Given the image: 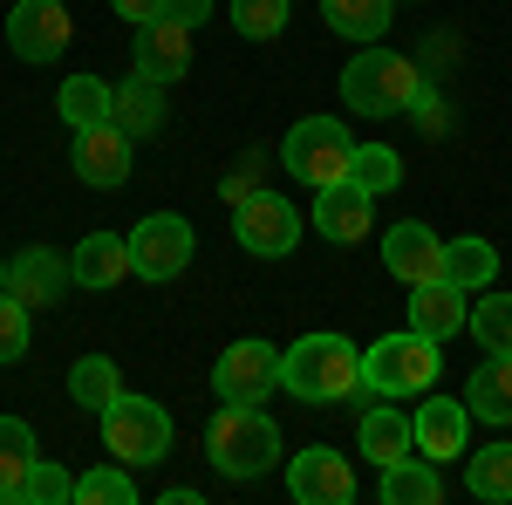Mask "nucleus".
Returning a JSON list of instances; mask_svg holds the SVG:
<instances>
[{
  "label": "nucleus",
  "mask_w": 512,
  "mask_h": 505,
  "mask_svg": "<svg viewBox=\"0 0 512 505\" xmlns=\"http://www.w3.org/2000/svg\"><path fill=\"white\" fill-rule=\"evenodd\" d=\"M280 389H294L308 410L362 396V349L349 335H301L294 349H280Z\"/></svg>",
  "instance_id": "obj_1"
},
{
  "label": "nucleus",
  "mask_w": 512,
  "mask_h": 505,
  "mask_svg": "<svg viewBox=\"0 0 512 505\" xmlns=\"http://www.w3.org/2000/svg\"><path fill=\"white\" fill-rule=\"evenodd\" d=\"M417 89H424V69H417L410 55L383 48V41H369L349 69H342V103H349L355 117H369V123L410 110V103H417Z\"/></svg>",
  "instance_id": "obj_2"
},
{
  "label": "nucleus",
  "mask_w": 512,
  "mask_h": 505,
  "mask_svg": "<svg viewBox=\"0 0 512 505\" xmlns=\"http://www.w3.org/2000/svg\"><path fill=\"white\" fill-rule=\"evenodd\" d=\"M205 458L226 471V478H267L274 458H280V424L260 403H226L205 424Z\"/></svg>",
  "instance_id": "obj_3"
},
{
  "label": "nucleus",
  "mask_w": 512,
  "mask_h": 505,
  "mask_svg": "<svg viewBox=\"0 0 512 505\" xmlns=\"http://www.w3.org/2000/svg\"><path fill=\"white\" fill-rule=\"evenodd\" d=\"M437 369H444V342L417 328L383 335L376 349H362V396H424L437 389Z\"/></svg>",
  "instance_id": "obj_4"
},
{
  "label": "nucleus",
  "mask_w": 512,
  "mask_h": 505,
  "mask_svg": "<svg viewBox=\"0 0 512 505\" xmlns=\"http://www.w3.org/2000/svg\"><path fill=\"white\" fill-rule=\"evenodd\" d=\"M96 424H103V451L117 465H164L171 458V417H164V403H151V396L117 389L96 410Z\"/></svg>",
  "instance_id": "obj_5"
},
{
  "label": "nucleus",
  "mask_w": 512,
  "mask_h": 505,
  "mask_svg": "<svg viewBox=\"0 0 512 505\" xmlns=\"http://www.w3.org/2000/svg\"><path fill=\"white\" fill-rule=\"evenodd\" d=\"M349 151H355V137L335 117H301L294 130H287V144H280V164H287L301 185L321 192V185L349 178Z\"/></svg>",
  "instance_id": "obj_6"
},
{
  "label": "nucleus",
  "mask_w": 512,
  "mask_h": 505,
  "mask_svg": "<svg viewBox=\"0 0 512 505\" xmlns=\"http://www.w3.org/2000/svg\"><path fill=\"white\" fill-rule=\"evenodd\" d=\"M123 239H130V273L151 280V287L178 280L192 267V246H198L185 212H151V219H137V233H123Z\"/></svg>",
  "instance_id": "obj_7"
},
{
  "label": "nucleus",
  "mask_w": 512,
  "mask_h": 505,
  "mask_svg": "<svg viewBox=\"0 0 512 505\" xmlns=\"http://www.w3.org/2000/svg\"><path fill=\"white\" fill-rule=\"evenodd\" d=\"M233 239L253 260H287L301 246V212L280 192H246L239 198V219H233Z\"/></svg>",
  "instance_id": "obj_8"
},
{
  "label": "nucleus",
  "mask_w": 512,
  "mask_h": 505,
  "mask_svg": "<svg viewBox=\"0 0 512 505\" xmlns=\"http://www.w3.org/2000/svg\"><path fill=\"white\" fill-rule=\"evenodd\" d=\"M212 389H219V403H267V396L280 389V355H274V342L246 335V342H233V349H219Z\"/></svg>",
  "instance_id": "obj_9"
},
{
  "label": "nucleus",
  "mask_w": 512,
  "mask_h": 505,
  "mask_svg": "<svg viewBox=\"0 0 512 505\" xmlns=\"http://www.w3.org/2000/svg\"><path fill=\"white\" fill-rule=\"evenodd\" d=\"M130 137H123L117 123H89V130H76V151H69V164H76V178L89 185V192H123L130 185Z\"/></svg>",
  "instance_id": "obj_10"
},
{
  "label": "nucleus",
  "mask_w": 512,
  "mask_h": 505,
  "mask_svg": "<svg viewBox=\"0 0 512 505\" xmlns=\"http://www.w3.org/2000/svg\"><path fill=\"white\" fill-rule=\"evenodd\" d=\"M76 35V21H69V7L62 0H21L14 14H7V48L21 55V62H55L62 48Z\"/></svg>",
  "instance_id": "obj_11"
},
{
  "label": "nucleus",
  "mask_w": 512,
  "mask_h": 505,
  "mask_svg": "<svg viewBox=\"0 0 512 505\" xmlns=\"http://www.w3.org/2000/svg\"><path fill=\"white\" fill-rule=\"evenodd\" d=\"M287 492H294L301 505H349L355 499V471H349L342 451L315 444V451L287 458Z\"/></svg>",
  "instance_id": "obj_12"
},
{
  "label": "nucleus",
  "mask_w": 512,
  "mask_h": 505,
  "mask_svg": "<svg viewBox=\"0 0 512 505\" xmlns=\"http://www.w3.org/2000/svg\"><path fill=\"white\" fill-rule=\"evenodd\" d=\"M185 69H192V28H185V21H171V14L137 21V76L171 89Z\"/></svg>",
  "instance_id": "obj_13"
},
{
  "label": "nucleus",
  "mask_w": 512,
  "mask_h": 505,
  "mask_svg": "<svg viewBox=\"0 0 512 505\" xmlns=\"http://www.w3.org/2000/svg\"><path fill=\"white\" fill-rule=\"evenodd\" d=\"M69 280H76V273H69V260H62V253H48V246H28V253H14V260H7V294H14L28 314H35V308H55Z\"/></svg>",
  "instance_id": "obj_14"
},
{
  "label": "nucleus",
  "mask_w": 512,
  "mask_h": 505,
  "mask_svg": "<svg viewBox=\"0 0 512 505\" xmlns=\"http://www.w3.org/2000/svg\"><path fill=\"white\" fill-rule=\"evenodd\" d=\"M369 212H376V198L355 178H335L315 192V233L335 239V246H355V239H369Z\"/></svg>",
  "instance_id": "obj_15"
},
{
  "label": "nucleus",
  "mask_w": 512,
  "mask_h": 505,
  "mask_svg": "<svg viewBox=\"0 0 512 505\" xmlns=\"http://www.w3.org/2000/svg\"><path fill=\"white\" fill-rule=\"evenodd\" d=\"M465 430H472L465 396H458V403H451V396H437V403H424V410L410 417V444H417V458L444 465V458H465Z\"/></svg>",
  "instance_id": "obj_16"
},
{
  "label": "nucleus",
  "mask_w": 512,
  "mask_h": 505,
  "mask_svg": "<svg viewBox=\"0 0 512 505\" xmlns=\"http://www.w3.org/2000/svg\"><path fill=\"white\" fill-rule=\"evenodd\" d=\"M437 260H444V239L424 226V219H403L383 233V267L403 280V287H417V280H437Z\"/></svg>",
  "instance_id": "obj_17"
},
{
  "label": "nucleus",
  "mask_w": 512,
  "mask_h": 505,
  "mask_svg": "<svg viewBox=\"0 0 512 505\" xmlns=\"http://www.w3.org/2000/svg\"><path fill=\"white\" fill-rule=\"evenodd\" d=\"M110 123H117L130 144H144V137H164V82L130 76L123 89H110Z\"/></svg>",
  "instance_id": "obj_18"
},
{
  "label": "nucleus",
  "mask_w": 512,
  "mask_h": 505,
  "mask_svg": "<svg viewBox=\"0 0 512 505\" xmlns=\"http://www.w3.org/2000/svg\"><path fill=\"white\" fill-rule=\"evenodd\" d=\"M465 294L451 287V280H417L410 287V328L417 335H431V342H451L458 328H465Z\"/></svg>",
  "instance_id": "obj_19"
},
{
  "label": "nucleus",
  "mask_w": 512,
  "mask_h": 505,
  "mask_svg": "<svg viewBox=\"0 0 512 505\" xmlns=\"http://www.w3.org/2000/svg\"><path fill=\"white\" fill-rule=\"evenodd\" d=\"M69 273H76V287H89V294H110L123 273H130V239H117V233L76 239V260H69Z\"/></svg>",
  "instance_id": "obj_20"
},
{
  "label": "nucleus",
  "mask_w": 512,
  "mask_h": 505,
  "mask_svg": "<svg viewBox=\"0 0 512 505\" xmlns=\"http://www.w3.org/2000/svg\"><path fill=\"white\" fill-rule=\"evenodd\" d=\"M437 280H451L458 294H485V287L499 280V253H492V239H444Z\"/></svg>",
  "instance_id": "obj_21"
},
{
  "label": "nucleus",
  "mask_w": 512,
  "mask_h": 505,
  "mask_svg": "<svg viewBox=\"0 0 512 505\" xmlns=\"http://www.w3.org/2000/svg\"><path fill=\"white\" fill-rule=\"evenodd\" d=\"M465 410L485 424H512V355H485L465 383Z\"/></svg>",
  "instance_id": "obj_22"
},
{
  "label": "nucleus",
  "mask_w": 512,
  "mask_h": 505,
  "mask_svg": "<svg viewBox=\"0 0 512 505\" xmlns=\"http://www.w3.org/2000/svg\"><path fill=\"white\" fill-rule=\"evenodd\" d=\"M444 499V465H431V458H396V465H383V505H437Z\"/></svg>",
  "instance_id": "obj_23"
},
{
  "label": "nucleus",
  "mask_w": 512,
  "mask_h": 505,
  "mask_svg": "<svg viewBox=\"0 0 512 505\" xmlns=\"http://www.w3.org/2000/svg\"><path fill=\"white\" fill-rule=\"evenodd\" d=\"M355 444H362V458H369L376 471L417 451V444H410V417H396V410L383 403V396H376V410L362 417V430H355Z\"/></svg>",
  "instance_id": "obj_24"
},
{
  "label": "nucleus",
  "mask_w": 512,
  "mask_h": 505,
  "mask_svg": "<svg viewBox=\"0 0 512 505\" xmlns=\"http://www.w3.org/2000/svg\"><path fill=\"white\" fill-rule=\"evenodd\" d=\"M41 458L35 430L21 424V417H0V505L21 499V485H28V465Z\"/></svg>",
  "instance_id": "obj_25"
},
{
  "label": "nucleus",
  "mask_w": 512,
  "mask_h": 505,
  "mask_svg": "<svg viewBox=\"0 0 512 505\" xmlns=\"http://www.w3.org/2000/svg\"><path fill=\"white\" fill-rule=\"evenodd\" d=\"M390 7L396 0H321V21L335 28L342 41H383V28H390Z\"/></svg>",
  "instance_id": "obj_26"
},
{
  "label": "nucleus",
  "mask_w": 512,
  "mask_h": 505,
  "mask_svg": "<svg viewBox=\"0 0 512 505\" xmlns=\"http://www.w3.org/2000/svg\"><path fill=\"white\" fill-rule=\"evenodd\" d=\"M55 117L69 130H89V123H110V82L103 76H69L55 89Z\"/></svg>",
  "instance_id": "obj_27"
},
{
  "label": "nucleus",
  "mask_w": 512,
  "mask_h": 505,
  "mask_svg": "<svg viewBox=\"0 0 512 505\" xmlns=\"http://www.w3.org/2000/svg\"><path fill=\"white\" fill-rule=\"evenodd\" d=\"M465 485H472V499H499V505H512V437H506V444H485V451H472V465H465Z\"/></svg>",
  "instance_id": "obj_28"
},
{
  "label": "nucleus",
  "mask_w": 512,
  "mask_h": 505,
  "mask_svg": "<svg viewBox=\"0 0 512 505\" xmlns=\"http://www.w3.org/2000/svg\"><path fill=\"white\" fill-rule=\"evenodd\" d=\"M465 328L478 335V349H492V355H512V294H478V308L465 314Z\"/></svg>",
  "instance_id": "obj_29"
},
{
  "label": "nucleus",
  "mask_w": 512,
  "mask_h": 505,
  "mask_svg": "<svg viewBox=\"0 0 512 505\" xmlns=\"http://www.w3.org/2000/svg\"><path fill=\"white\" fill-rule=\"evenodd\" d=\"M117 389H123V369L110 362V355H82L76 369H69V396H76L82 410H103Z\"/></svg>",
  "instance_id": "obj_30"
},
{
  "label": "nucleus",
  "mask_w": 512,
  "mask_h": 505,
  "mask_svg": "<svg viewBox=\"0 0 512 505\" xmlns=\"http://www.w3.org/2000/svg\"><path fill=\"white\" fill-rule=\"evenodd\" d=\"M349 178L369 198H376V192H396V185H403V157H396L390 144H355V151H349Z\"/></svg>",
  "instance_id": "obj_31"
},
{
  "label": "nucleus",
  "mask_w": 512,
  "mask_h": 505,
  "mask_svg": "<svg viewBox=\"0 0 512 505\" xmlns=\"http://www.w3.org/2000/svg\"><path fill=\"white\" fill-rule=\"evenodd\" d=\"M76 499L82 505H137V478H130V465H96L76 478Z\"/></svg>",
  "instance_id": "obj_32"
},
{
  "label": "nucleus",
  "mask_w": 512,
  "mask_h": 505,
  "mask_svg": "<svg viewBox=\"0 0 512 505\" xmlns=\"http://www.w3.org/2000/svg\"><path fill=\"white\" fill-rule=\"evenodd\" d=\"M233 28L246 41H274L287 28V0H233Z\"/></svg>",
  "instance_id": "obj_33"
},
{
  "label": "nucleus",
  "mask_w": 512,
  "mask_h": 505,
  "mask_svg": "<svg viewBox=\"0 0 512 505\" xmlns=\"http://www.w3.org/2000/svg\"><path fill=\"white\" fill-rule=\"evenodd\" d=\"M21 499L62 505V499H76V478H69L62 465H48V458H35V465H28V485H21Z\"/></svg>",
  "instance_id": "obj_34"
},
{
  "label": "nucleus",
  "mask_w": 512,
  "mask_h": 505,
  "mask_svg": "<svg viewBox=\"0 0 512 505\" xmlns=\"http://www.w3.org/2000/svg\"><path fill=\"white\" fill-rule=\"evenodd\" d=\"M28 355V308L0 287V362H21Z\"/></svg>",
  "instance_id": "obj_35"
},
{
  "label": "nucleus",
  "mask_w": 512,
  "mask_h": 505,
  "mask_svg": "<svg viewBox=\"0 0 512 505\" xmlns=\"http://www.w3.org/2000/svg\"><path fill=\"white\" fill-rule=\"evenodd\" d=\"M410 110H417V123H424V137H431V144H437V137H444V123H451V110H444V96H431V82H424Z\"/></svg>",
  "instance_id": "obj_36"
},
{
  "label": "nucleus",
  "mask_w": 512,
  "mask_h": 505,
  "mask_svg": "<svg viewBox=\"0 0 512 505\" xmlns=\"http://www.w3.org/2000/svg\"><path fill=\"white\" fill-rule=\"evenodd\" d=\"M164 14H171V21H185V28H198V21L212 14V0H164Z\"/></svg>",
  "instance_id": "obj_37"
},
{
  "label": "nucleus",
  "mask_w": 512,
  "mask_h": 505,
  "mask_svg": "<svg viewBox=\"0 0 512 505\" xmlns=\"http://www.w3.org/2000/svg\"><path fill=\"white\" fill-rule=\"evenodd\" d=\"M110 7H117L123 21H158L164 14V0H110Z\"/></svg>",
  "instance_id": "obj_38"
},
{
  "label": "nucleus",
  "mask_w": 512,
  "mask_h": 505,
  "mask_svg": "<svg viewBox=\"0 0 512 505\" xmlns=\"http://www.w3.org/2000/svg\"><path fill=\"white\" fill-rule=\"evenodd\" d=\"M0 287H7V267H0Z\"/></svg>",
  "instance_id": "obj_39"
}]
</instances>
